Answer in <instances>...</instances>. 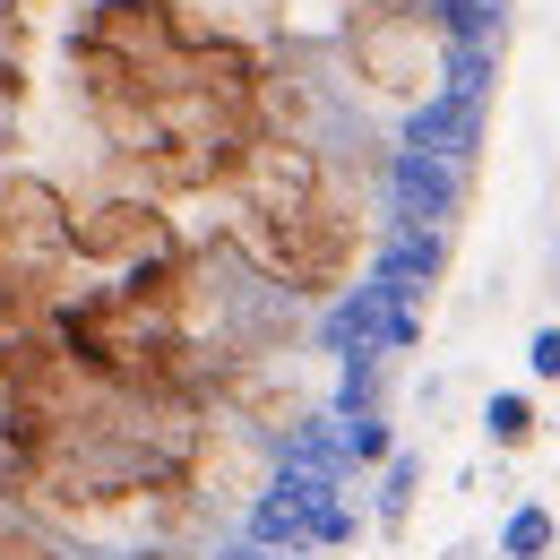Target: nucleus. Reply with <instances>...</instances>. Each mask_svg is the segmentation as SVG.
I'll list each match as a JSON object with an SVG mask.
<instances>
[{
    "label": "nucleus",
    "mask_w": 560,
    "mask_h": 560,
    "mask_svg": "<svg viewBox=\"0 0 560 560\" xmlns=\"http://www.w3.org/2000/svg\"><path fill=\"white\" fill-rule=\"evenodd\" d=\"M78 259V215L52 182H9L0 190V293H52Z\"/></svg>",
    "instance_id": "f257e3e1"
},
{
    "label": "nucleus",
    "mask_w": 560,
    "mask_h": 560,
    "mask_svg": "<svg viewBox=\"0 0 560 560\" xmlns=\"http://www.w3.org/2000/svg\"><path fill=\"white\" fill-rule=\"evenodd\" d=\"M415 346H422L415 302H397L380 277L346 284V293L328 302V319H319V353H328V362H380V353H415Z\"/></svg>",
    "instance_id": "f03ea898"
},
{
    "label": "nucleus",
    "mask_w": 560,
    "mask_h": 560,
    "mask_svg": "<svg viewBox=\"0 0 560 560\" xmlns=\"http://www.w3.org/2000/svg\"><path fill=\"white\" fill-rule=\"evenodd\" d=\"M353 61L380 86H422V78H448V35L431 26V9H371L353 18Z\"/></svg>",
    "instance_id": "7ed1b4c3"
},
{
    "label": "nucleus",
    "mask_w": 560,
    "mask_h": 560,
    "mask_svg": "<svg viewBox=\"0 0 560 560\" xmlns=\"http://www.w3.org/2000/svg\"><path fill=\"white\" fill-rule=\"evenodd\" d=\"M242 190H250V215H293L319 199V155L293 139H259L242 155Z\"/></svg>",
    "instance_id": "20e7f679"
},
{
    "label": "nucleus",
    "mask_w": 560,
    "mask_h": 560,
    "mask_svg": "<svg viewBox=\"0 0 560 560\" xmlns=\"http://www.w3.org/2000/svg\"><path fill=\"white\" fill-rule=\"evenodd\" d=\"M475 139H483V95H457V86H431L415 113H406V130H397V147L440 155V164H466Z\"/></svg>",
    "instance_id": "39448f33"
},
{
    "label": "nucleus",
    "mask_w": 560,
    "mask_h": 560,
    "mask_svg": "<svg viewBox=\"0 0 560 560\" xmlns=\"http://www.w3.org/2000/svg\"><path fill=\"white\" fill-rule=\"evenodd\" d=\"M78 250H95V259H173V224L147 199H113V208L78 215Z\"/></svg>",
    "instance_id": "423d86ee"
},
{
    "label": "nucleus",
    "mask_w": 560,
    "mask_h": 560,
    "mask_svg": "<svg viewBox=\"0 0 560 560\" xmlns=\"http://www.w3.org/2000/svg\"><path fill=\"white\" fill-rule=\"evenodd\" d=\"M388 215H397V224H422V233H440V224L457 215V164L397 147V155H388Z\"/></svg>",
    "instance_id": "0eeeda50"
},
{
    "label": "nucleus",
    "mask_w": 560,
    "mask_h": 560,
    "mask_svg": "<svg viewBox=\"0 0 560 560\" xmlns=\"http://www.w3.org/2000/svg\"><path fill=\"white\" fill-rule=\"evenodd\" d=\"M277 475H311V483H337V491H346V475H353L346 422H337V415L284 422V431H277Z\"/></svg>",
    "instance_id": "6e6552de"
},
{
    "label": "nucleus",
    "mask_w": 560,
    "mask_h": 560,
    "mask_svg": "<svg viewBox=\"0 0 560 560\" xmlns=\"http://www.w3.org/2000/svg\"><path fill=\"white\" fill-rule=\"evenodd\" d=\"M440 268H448V233H422V224H388V242L371 259V277L388 284L397 302H422L440 284Z\"/></svg>",
    "instance_id": "1a4fd4ad"
},
{
    "label": "nucleus",
    "mask_w": 560,
    "mask_h": 560,
    "mask_svg": "<svg viewBox=\"0 0 560 560\" xmlns=\"http://www.w3.org/2000/svg\"><path fill=\"white\" fill-rule=\"evenodd\" d=\"M415 500H422V457H415V448H397V457L380 466V491H371V526H380V535H406Z\"/></svg>",
    "instance_id": "9d476101"
},
{
    "label": "nucleus",
    "mask_w": 560,
    "mask_h": 560,
    "mask_svg": "<svg viewBox=\"0 0 560 560\" xmlns=\"http://www.w3.org/2000/svg\"><path fill=\"white\" fill-rule=\"evenodd\" d=\"M552 544H560V517L544 500H517L500 517V560H552Z\"/></svg>",
    "instance_id": "9b49d317"
},
{
    "label": "nucleus",
    "mask_w": 560,
    "mask_h": 560,
    "mask_svg": "<svg viewBox=\"0 0 560 560\" xmlns=\"http://www.w3.org/2000/svg\"><path fill=\"white\" fill-rule=\"evenodd\" d=\"M483 431H491V448H535L544 415H535V397H526V388H500V397L483 406Z\"/></svg>",
    "instance_id": "f8f14e48"
},
{
    "label": "nucleus",
    "mask_w": 560,
    "mask_h": 560,
    "mask_svg": "<svg viewBox=\"0 0 560 560\" xmlns=\"http://www.w3.org/2000/svg\"><path fill=\"white\" fill-rule=\"evenodd\" d=\"M500 9H509V0H431V26H440L448 44H491V35H500Z\"/></svg>",
    "instance_id": "ddd939ff"
},
{
    "label": "nucleus",
    "mask_w": 560,
    "mask_h": 560,
    "mask_svg": "<svg viewBox=\"0 0 560 560\" xmlns=\"http://www.w3.org/2000/svg\"><path fill=\"white\" fill-rule=\"evenodd\" d=\"M337 422H346V448H353V466H388V457H397V431H388L380 415H337Z\"/></svg>",
    "instance_id": "4468645a"
},
{
    "label": "nucleus",
    "mask_w": 560,
    "mask_h": 560,
    "mask_svg": "<svg viewBox=\"0 0 560 560\" xmlns=\"http://www.w3.org/2000/svg\"><path fill=\"white\" fill-rule=\"evenodd\" d=\"M526 362H535V380H560V328H535Z\"/></svg>",
    "instance_id": "2eb2a0df"
},
{
    "label": "nucleus",
    "mask_w": 560,
    "mask_h": 560,
    "mask_svg": "<svg viewBox=\"0 0 560 560\" xmlns=\"http://www.w3.org/2000/svg\"><path fill=\"white\" fill-rule=\"evenodd\" d=\"M0 560H52L44 544H26V535H0Z\"/></svg>",
    "instance_id": "dca6fc26"
},
{
    "label": "nucleus",
    "mask_w": 560,
    "mask_h": 560,
    "mask_svg": "<svg viewBox=\"0 0 560 560\" xmlns=\"http://www.w3.org/2000/svg\"><path fill=\"white\" fill-rule=\"evenodd\" d=\"M224 560H311V552H268V544H233Z\"/></svg>",
    "instance_id": "f3484780"
}]
</instances>
